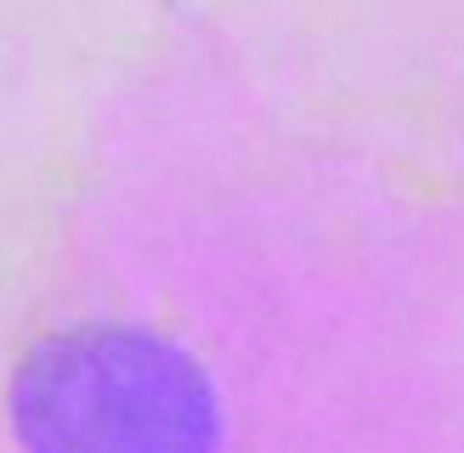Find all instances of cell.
<instances>
[{"instance_id":"obj_1","label":"cell","mask_w":464,"mask_h":453,"mask_svg":"<svg viewBox=\"0 0 464 453\" xmlns=\"http://www.w3.org/2000/svg\"><path fill=\"white\" fill-rule=\"evenodd\" d=\"M12 430L29 453H221L204 369L125 323L45 334L12 374Z\"/></svg>"}]
</instances>
